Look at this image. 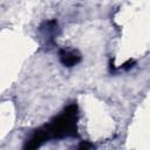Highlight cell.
Masks as SVG:
<instances>
[{
    "mask_svg": "<svg viewBox=\"0 0 150 150\" xmlns=\"http://www.w3.org/2000/svg\"><path fill=\"white\" fill-rule=\"evenodd\" d=\"M76 121H77V105L75 103L68 105L57 117H55L49 124L45 125L49 139L63 138L76 135Z\"/></svg>",
    "mask_w": 150,
    "mask_h": 150,
    "instance_id": "cell-1",
    "label": "cell"
},
{
    "mask_svg": "<svg viewBox=\"0 0 150 150\" xmlns=\"http://www.w3.org/2000/svg\"><path fill=\"white\" fill-rule=\"evenodd\" d=\"M48 139H49V136H48V134L43 127L40 129H36L30 135V137L25 142L23 150H38Z\"/></svg>",
    "mask_w": 150,
    "mask_h": 150,
    "instance_id": "cell-2",
    "label": "cell"
},
{
    "mask_svg": "<svg viewBox=\"0 0 150 150\" xmlns=\"http://www.w3.org/2000/svg\"><path fill=\"white\" fill-rule=\"evenodd\" d=\"M59 56H60L61 63L66 67H73L77 64L81 60V56L73 50H66V49H61L59 52Z\"/></svg>",
    "mask_w": 150,
    "mask_h": 150,
    "instance_id": "cell-3",
    "label": "cell"
},
{
    "mask_svg": "<svg viewBox=\"0 0 150 150\" xmlns=\"http://www.w3.org/2000/svg\"><path fill=\"white\" fill-rule=\"evenodd\" d=\"M77 150H93V145L90 143H88V142H82L79 145Z\"/></svg>",
    "mask_w": 150,
    "mask_h": 150,
    "instance_id": "cell-4",
    "label": "cell"
},
{
    "mask_svg": "<svg viewBox=\"0 0 150 150\" xmlns=\"http://www.w3.org/2000/svg\"><path fill=\"white\" fill-rule=\"evenodd\" d=\"M134 64H135V61L134 60H128L125 63H123V66H122V68L123 69H125V70H128V69H130V68H132L134 67Z\"/></svg>",
    "mask_w": 150,
    "mask_h": 150,
    "instance_id": "cell-5",
    "label": "cell"
}]
</instances>
